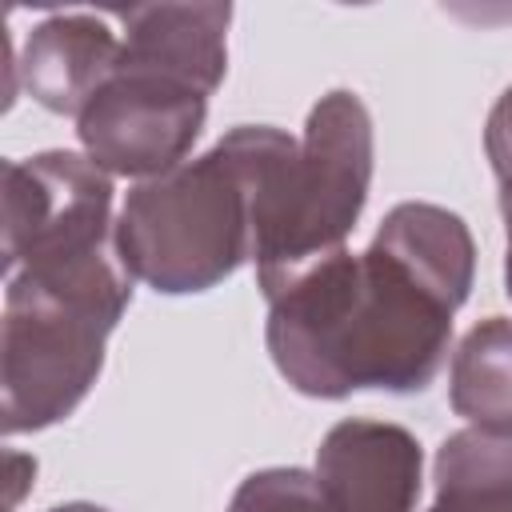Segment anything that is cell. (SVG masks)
Segmentation results:
<instances>
[{"instance_id":"cell-1","label":"cell","mask_w":512,"mask_h":512,"mask_svg":"<svg viewBox=\"0 0 512 512\" xmlns=\"http://www.w3.org/2000/svg\"><path fill=\"white\" fill-rule=\"evenodd\" d=\"M476 244L468 224L424 200L396 204L364 252H332L268 292V356L304 396L424 392L468 300Z\"/></svg>"},{"instance_id":"cell-15","label":"cell","mask_w":512,"mask_h":512,"mask_svg":"<svg viewBox=\"0 0 512 512\" xmlns=\"http://www.w3.org/2000/svg\"><path fill=\"white\" fill-rule=\"evenodd\" d=\"M52 512H108V508H100V504H88V500H72V504H56Z\"/></svg>"},{"instance_id":"cell-11","label":"cell","mask_w":512,"mask_h":512,"mask_svg":"<svg viewBox=\"0 0 512 512\" xmlns=\"http://www.w3.org/2000/svg\"><path fill=\"white\" fill-rule=\"evenodd\" d=\"M428 512H512V436L452 432L436 448Z\"/></svg>"},{"instance_id":"cell-10","label":"cell","mask_w":512,"mask_h":512,"mask_svg":"<svg viewBox=\"0 0 512 512\" xmlns=\"http://www.w3.org/2000/svg\"><path fill=\"white\" fill-rule=\"evenodd\" d=\"M448 404L476 432L512 436V320H480L452 352Z\"/></svg>"},{"instance_id":"cell-3","label":"cell","mask_w":512,"mask_h":512,"mask_svg":"<svg viewBox=\"0 0 512 512\" xmlns=\"http://www.w3.org/2000/svg\"><path fill=\"white\" fill-rule=\"evenodd\" d=\"M116 244L136 280L164 296L208 292L256 244L252 124L224 132L204 156L140 180L116 220Z\"/></svg>"},{"instance_id":"cell-7","label":"cell","mask_w":512,"mask_h":512,"mask_svg":"<svg viewBox=\"0 0 512 512\" xmlns=\"http://www.w3.org/2000/svg\"><path fill=\"white\" fill-rule=\"evenodd\" d=\"M312 476L332 512H412L424 484V452L400 424L340 420L324 432Z\"/></svg>"},{"instance_id":"cell-4","label":"cell","mask_w":512,"mask_h":512,"mask_svg":"<svg viewBox=\"0 0 512 512\" xmlns=\"http://www.w3.org/2000/svg\"><path fill=\"white\" fill-rule=\"evenodd\" d=\"M124 316L132 272L116 244L112 176L80 152H36L4 160V280Z\"/></svg>"},{"instance_id":"cell-2","label":"cell","mask_w":512,"mask_h":512,"mask_svg":"<svg viewBox=\"0 0 512 512\" xmlns=\"http://www.w3.org/2000/svg\"><path fill=\"white\" fill-rule=\"evenodd\" d=\"M256 148V244L260 292H276L300 268L348 248L368 188L376 132L372 112L348 88H332L292 140L272 124H252Z\"/></svg>"},{"instance_id":"cell-14","label":"cell","mask_w":512,"mask_h":512,"mask_svg":"<svg viewBox=\"0 0 512 512\" xmlns=\"http://www.w3.org/2000/svg\"><path fill=\"white\" fill-rule=\"evenodd\" d=\"M508 224V244H504V288H508V300H512V216H504Z\"/></svg>"},{"instance_id":"cell-8","label":"cell","mask_w":512,"mask_h":512,"mask_svg":"<svg viewBox=\"0 0 512 512\" xmlns=\"http://www.w3.org/2000/svg\"><path fill=\"white\" fill-rule=\"evenodd\" d=\"M124 36L104 12H56L40 20L20 52L24 92L60 116H80V108L104 88L120 64Z\"/></svg>"},{"instance_id":"cell-12","label":"cell","mask_w":512,"mask_h":512,"mask_svg":"<svg viewBox=\"0 0 512 512\" xmlns=\"http://www.w3.org/2000/svg\"><path fill=\"white\" fill-rule=\"evenodd\" d=\"M224 512H332L320 484L304 468H260L240 480Z\"/></svg>"},{"instance_id":"cell-13","label":"cell","mask_w":512,"mask_h":512,"mask_svg":"<svg viewBox=\"0 0 512 512\" xmlns=\"http://www.w3.org/2000/svg\"><path fill=\"white\" fill-rule=\"evenodd\" d=\"M484 152H488V164H492V176L500 188V208H504V216H512V84L500 92V100L488 112Z\"/></svg>"},{"instance_id":"cell-5","label":"cell","mask_w":512,"mask_h":512,"mask_svg":"<svg viewBox=\"0 0 512 512\" xmlns=\"http://www.w3.org/2000/svg\"><path fill=\"white\" fill-rule=\"evenodd\" d=\"M116 324V316L32 280H4V436L40 432L72 416L104 368V344Z\"/></svg>"},{"instance_id":"cell-6","label":"cell","mask_w":512,"mask_h":512,"mask_svg":"<svg viewBox=\"0 0 512 512\" xmlns=\"http://www.w3.org/2000/svg\"><path fill=\"white\" fill-rule=\"evenodd\" d=\"M208 120V92L120 48L116 72L80 108L84 156L108 176L152 180L188 160Z\"/></svg>"},{"instance_id":"cell-9","label":"cell","mask_w":512,"mask_h":512,"mask_svg":"<svg viewBox=\"0 0 512 512\" xmlns=\"http://www.w3.org/2000/svg\"><path fill=\"white\" fill-rule=\"evenodd\" d=\"M124 36V52L156 64L208 96L228 72V24L232 4H140L112 12Z\"/></svg>"}]
</instances>
